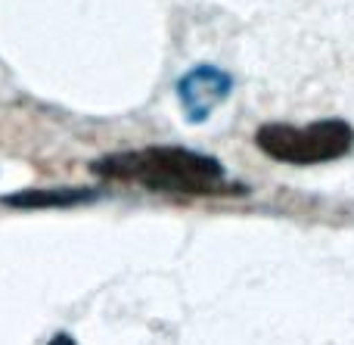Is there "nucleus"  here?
I'll return each instance as SVG.
<instances>
[{
    "label": "nucleus",
    "instance_id": "1",
    "mask_svg": "<svg viewBox=\"0 0 354 345\" xmlns=\"http://www.w3.org/2000/svg\"><path fill=\"white\" fill-rule=\"evenodd\" d=\"M100 180L137 184L153 193L177 196H245L249 187L233 180L214 156L187 147H147L106 153L91 162Z\"/></svg>",
    "mask_w": 354,
    "mask_h": 345
},
{
    "label": "nucleus",
    "instance_id": "5",
    "mask_svg": "<svg viewBox=\"0 0 354 345\" xmlns=\"http://www.w3.org/2000/svg\"><path fill=\"white\" fill-rule=\"evenodd\" d=\"M53 342H72V336H66V333H56V336H53Z\"/></svg>",
    "mask_w": 354,
    "mask_h": 345
},
{
    "label": "nucleus",
    "instance_id": "3",
    "mask_svg": "<svg viewBox=\"0 0 354 345\" xmlns=\"http://www.w3.org/2000/svg\"><path fill=\"white\" fill-rule=\"evenodd\" d=\"M233 93V75L224 72L221 66H208L199 62L187 75L177 78V100L183 106L187 122L202 124L205 118H212V112L224 103Z\"/></svg>",
    "mask_w": 354,
    "mask_h": 345
},
{
    "label": "nucleus",
    "instance_id": "4",
    "mask_svg": "<svg viewBox=\"0 0 354 345\" xmlns=\"http://www.w3.org/2000/svg\"><path fill=\"white\" fill-rule=\"evenodd\" d=\"M103 193L97 187H28V190H16V193H3L0 205L6 209H75V205H87L97 203Z\"/></svg>",
    "mask_w": 354,
    "mask_h": 345
},
{
    "label": "nucleus",
    "instance_id": "2",
    "mask_svg": "<svg viewBox=\"0 0 354 345\" xmlns=\"http://www.w3.org/2000/svg\"><path fill=\"white\" fill-rule=\"evenodd\" d=\"M255 147L268 159L286 165H324L348 156L354 149V124L345 118H320L311 124H261Z\"/></svg>",
    "mask_w": 354,
    "mask_h": 345
}]
</instances>
